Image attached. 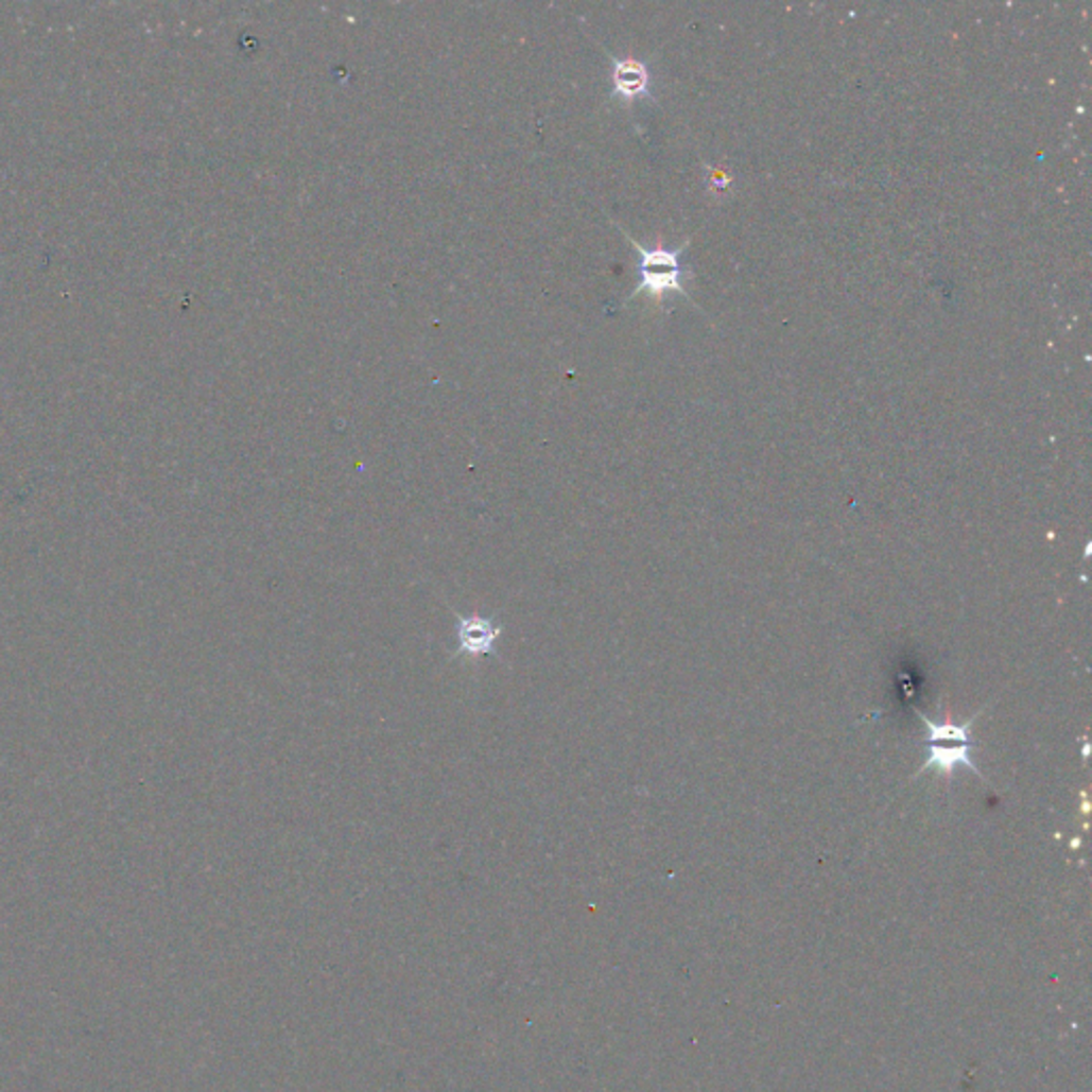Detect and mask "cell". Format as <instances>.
Returning <instances> with one entry per match:
<instances>
[{
    "label": "cell",
    "instance_id": "obj_5",
    "mask_svg": "<svg viewBox=\"0 0 1092 1092\" xmlns=\"http://www.w3.org/2000/svg\"><path fill=\"white\" fill-rule=\"evenodd\" d=\"M982 715V711L973 717H969L965 724H933L926 715H922L918 711V717L926 724V730H929V736L926 741L931 745H937V743H960V745H969L971 743V726L975 724V720Z\"/></svg>",
    "mask_w": 1092,
    "mask_h": 1092
},
{
    "label": "cell",
    "instance_id": "obj_3",
    "mask_svg": "<svg viewBox=\"0 0 1092 1092\" xmlns=\"http://www.w3.org/2000/svg\"><path fill=\"white\" fill-rule=\"evenodd\" d=\"M612 99L636 101L648 97V71L640 60L612 58Z\"/></svg>",
    "mask_w": 1092,
    "mask_h": 1092
},
{
    "label": "cell",
    "instance_id": "obj_4",
    "mask_svg": "<svg viewBox=\"0 0 1092 1092\" xmlns=\"http://www.w3.org/2000/svg\"><path fill=\"white\" fill-rule=\"evenodd\" d=\"M963 764L967 768H971L977 777L984 779L982 770L975 766L973 762V756H971V743L969 745H958V747H941V745H931V756L929 760L922 764V768L918 770V775L922 770H929V768H935L937 773H943L948 779L952 777L954 768Z\"/></svg>",
    "mask_w": 1092,
    "mask_h": 1092
},
{
    "label": "cell",
    "instance_id": "obj_2",
    "mask_svg": "<svg viewBox=\"0 0 1092 1092\" xmlns=\"http://www.w3.org/2000/svg\"><path fill=\"white\" fill-rule=\"evenodd\" d=\"M455 617H457L455 631L460 638V646L453 653V660L493 658V660L502 662L500 651H498V640L504 634V627L498 625V614H491V617L455 614Z\"/></svg>",
    "mask_w": 1092,
    "mask_h": 1092
},
{
    "label": "cell",
    "instance_id": "obj_1",
    "mask_svg": "<svg viewBox=\"0 0 1092 1092\" xmlns=\"http://www.w3.org/2000/svg\"><path fill=\"white\" fill-rule=\"evenodd\" d=\"M623 236L629 240V244L638 250V257H640V261H638L640 282L629 299L646 293L648 297L660 301L669 293H679V295L686 293L683 282H681L683 267H681V259H679L683 248H679V250H666V248L646 250L634 238H629L625 231H623Z\"/></svg>",
    "mask_w": 1092,
    "mask_h": 1092
}]
</instances>
